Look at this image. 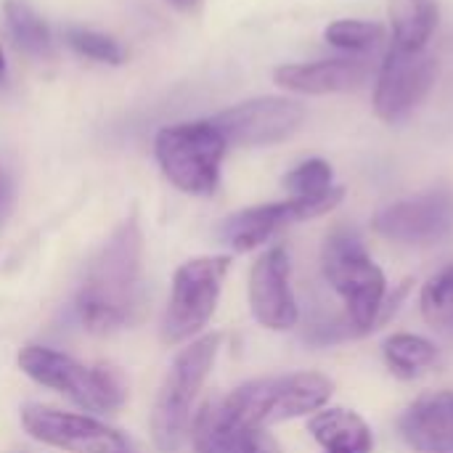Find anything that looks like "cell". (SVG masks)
<instances>
[{
    "instance_id": "30bf717a",
    "label": "cell",
    "mask_w": 453,
    "mask_h": 453,
    "mask_svg": "<svg viewBox=\"0 0 453 453\" xmlns=\"http://www.w3.org/2000/svg\"><path fill=\"white\" fill-rule=\"evenodd\" d=\"M24 433L50 449L64 453H125L127 441L109 425L74 411L29 403L21 409Z\"/></svg>"
},
{
    "instance_id": "ac0fdd59",
    "label": "cell",
    "mask_w": 453,
    "mask_h": 453,
    "mask_svg": "<svg viewBox=\"0 0 453 453\" xmlns=\"http://www.w3.org/2000/svg\"><path fill=\"white\" fill-rule=\"evenodd\" d=\"M393 16V45L406 53L427 50V42L438 24L435 0H390Z\"/></svg>"
},
{
    "instance_id": "7a4b0ae2",
    "label": "cell",
    "mask_w": 453,
    "mask_h": 453,
    "mask_svg": "<svg viewBox=\"0 0 453 453\" xmlns=\"http://www.w3.org/2000/svg\"><path fill=\"white\" fill-rule=\"evenodd\" d=\"M334 382L321 372H292L239 385L226 398L210 401L223 425L236 433L268 430L271 425L311 417L329 406Z\"/></svg>"
},
{
    "instance_id": "5bb4252c",
    "label": "cell",
    "mask_w": 453,
    "mask_h": 453,
    "mask_svg": "<svg viewBox=\"0 0 453 453\" xmlns=\"http://www.w3.org/2000/svg\"><path fill=\"white\" fill-rule=\"evenodd\" d=\"M374 72V61L369 53L342 56V58H324L308 64H287L273 72L276 85L303 93V96H329V93H348L361 88Z\"/></svg>"
},
{
    "instance_id": "603a6c76",
    "label": "cell",
    "mask_w": 453,
    "mask_h": 453,
    "mask_svg": "<svg viewBox=\"0 0 453 453\" xmlns=\"http://www.w3.org/2000/svg\"><path fill=\"white\" fill-rule=\"evenodd\" d=\"M215 453H284L279 441L268 433V430H252L244 433L239 438H234L231 443H226L223 449Z\"/></svg>"
},
{
    "instance_id": "6da1fadb",
    "label": "cell",
    "mask_w": 453,
    "mask_h": 453,
    "mask_svg": "<svg viewBox=\"0 0 453 453\" xmlns=\"http://www.w3.org/2000/svg\"><path fill=\"white\" fill-rule=\"evenodd\" d=\"M143 303V236L125 220L88 263L74 297L80 324L93 334H109L135 321Z\"/></svg>"
},
{
    "instance_id": "9a60e30c",
    "label": "cell",
    "mask_w": 453,
    "mask_h": 453,
    "mask_svg": "<svg viewBox=\"0 0 453 453\" xmlns=\"http://www.w3.org/2000/svg\"><path fill=\"white\" fill-rule=\"evenodd\" d=\"M398 435L417 453H453L451 390H438L417 398L398 417Z\"/></svg>"
},
{
    "instance_id": "cb8c5ba5",
    "label": "cell",
    "mask_w": 453,
    "mask_h": 453,
    "mask_svg": "<svg viewBox=\"0 0 453 453\" xmlns=\"http://www.w3.org/2000/svg\"><path fill=\"white\" fill-rule=\"evenodd\" d=\"M11 204H13V183H11V178L5 175V170L0 167V223L5 220Z\"/></svg>"
},
{
    "instance_id": "484cf974",
    "label": "cell",
    "mask_w": 453,
    "mask_h": 453,
    "mask_svg": "<svg viewBox=\"0 0 453 453\" xmlns=\"http://www.w3.org/2000/svg\"><path fill=\"white\" fill-rule=\"evenodd\" d=\"M3 66H5V61H3V50H0V72H3Z\"/></svg>"
},
{
    "instance_id": "3957f363",
    "label": "cell",
    "mask_w": 453,
    "mask_h": 453,
    "mask_svg": "<svg viewBox=\"0 0 453 453\" xmlns=\"http://www.w3.org/2000/svg\"><path fill=\"white\" fill-rule=\"evenodd\" d=\"M321 273L332 292L342 300L350 332L369 334L382 324L388 276L356 231L334 228L324 239Z\"/></svg>"
},
{
    "instance_id": "52a82bcc",
    "label": "cell",
    "mask_w": 453,
    "mask_h": 453,
    "mask_svg": "<svg viewBox=\"0 0 453 453\" xmlns=\"http://www.w3.org/2000/svg\"><path fill=\"white\" fill-rule=\"evenodd\" d=\"M228 271L231 255H204L178 265L170 300L159 321V337L165 345L175 348L180 342H188L210 324L218 311Z\"/></svg>"
},
{
    "instance_id": "44dd1931",
    "label": "cell",
    "mask_w": 453,
    "mask_h": 453,
    "mask_svg": "<svg viewBox=\"0 0 453 453\" xmlns=\"http://www.w3.org/2000/svg\"><path fill=\"white\" fill-rule=\"evenodd\" d=\"M284 188L292 196H321L334 188V170L326 159H305L284 175Z\"/></svg>"
},
{
    "instance_id": "e0dca14e",
    "label": "cell",
    "mask_w": 453,
    "mask_h": 453,
    "mask_svg": "<svg viewBox=\"0 0 453 453\" xmlns=\"http://www.w3.org/2000/svg\"><path fill=\"white\" fill-rule=\"evenodd\" d=\"M382 358L393 377L409 382V380H417V377L427 374L430 369H435L441 361V350L433 340H427L422 334L395 332V334L385 337Z\"/></svg>"
},
{
    "instance_id": "d6986e66",
    "label": "cell",
    "mask_w": 453,
    "mask_h": 453,
    "mask_svg": "<svg viewBox=\"0 0 453 453\" xmlns=\"http://www.w3.org/2000/svg\"><path fill=\"white\" fill-rule=\"evenodd\" d=\"M3 11H5L8 32L13 35V40L21 50H27L29 56H37V58L50 56V29L27 3L5 0Z\"/></svg>"
},
{
    "instance_id": "8992f818",
    "label": "cell",
    "mask_w": 453,
    "mask_h": 453,
    "mask_svg": "<svg viewBox=\"0 0 453 453\" xmlns=\"http://www.w3.org/2000/svg\"><path fill=\"white\" fill-rule=\"evenodd\" d=\"M226 138L212 119L167 125L154 138V157L165 178L183 194L210 196L220 183Z\"/></svg>"
},
{
    "instance_id": "4316f807",
    "label": "cell",
    "mask_w": 453,
    "mask_h": 453,
    "mask_svg": "<svg viewBox=\"0 0 453 453\" xmlns=\"http://www.w3.org/2000/svg\"><path fill=\"white\" fill-rule=\"evenodd\" d=\"M125 453H130V449H127V451H125Z\"/></svg>"
},
{
    "instance_id": "4fadbf2b",
    "label": "cell",
    "mask_w": 453,
    "mask_h": 453,
    "mask_svg": "<svg viewBox=\"0 0 453 453\" xmlns=\"http://www.w3.org/2000/svg\"><path fill=\"white\" fill-rule=\"evenodd\" d=\"M305 119V106L289 98H252L212 117L228 146H271L287 141Z\"/></svg>"
},
{
    "instance_id": "ffe728a7",
    "label": "cell",
    "mask_w": 453,
    "mask_h": 453,
    "mask_svg": "<svg viewBox=\"0 0 453 453\" xmlns=\"http://www.w3.org/2000/svg\"><path fill=\"white\" fill-rule=\"evenodd\" d=\"M326 42L340 48V50H348V53H369L374 50L382 37H385V29L374 21H361V19H340L334 24L326 27L324 32Z\"/></svg>"
},
{
    "instance_id": "ba28073f",
    "label": "cell",
    "mask_w": 453,
    "mask_h": 453,
    "mask_svg": "<svg viewBox=\"0 0 453 453\" xmlns=\"http://www.w3.org/2000/svg\"><path fill=\"white\" fill-rule=\"evenodd\" d=\"M342 199H345V188L334 186L332 191H326L321 196H289L284 202L247 207V210L228 215L220 223L218 239L226 247H231L234 252H252V250L263 247L265 242H271L287 226L329 215L332 210H337L342 204Z\"/></svg>"
},
{
    "instance_id": "277c9868",
    "label": "cell",
    "mask_w": 453,
    "mask_h": 453,
    "mask_svg": "<svg viewBox=\"0 0 453 453\" xmlns=\"http://www.w3.org/2000/svg\"><path fill=\"white\" fill-rule=\"evenodd\" d=\"M220 345H223L220 332L202 334L191 340V345H186L170 364L157 390L151 419H149L151 441L159 453H175L188 438L194 422V403L207 377L212 374Z\"/></svg>"
},
{
    "instance_id": "8fae6325",
    "label": "cell",
    "mask_w": 453,
    "mask_h": 453,
    "mask_svg": "<svg viewBox=\"0 0 453 453\" xmlns=\"http://www.w3.org/2000/svg\"><path fill=\"white\" fill-rule=\"evenodd\" d=\"M438 74V61L433 53H406L390 48L385 61L380 64L377 90H374V111L382 122H403L430 93Z\"/></svg>"
},
{
    "instance_id": "5b68a950",
    "label": "cell",
    "mask_w": 453,
    "mask_h": 453,
    "mask_svg": "<svg viewBox=\"0 0 453 453\" xmlns=\"http://www.w3.org/2000/svg\"><path fill=\"white\" fill-rule=\"evenodd\" d=\"M16 364L32 382L66 395L85 411L114 414L127 401V385L111 366H85L72 356L42 345H24Z\"/></svg>"
},
{
    "instance_id": "9c48e42d",
    "label": "cell",
    "mask_w": 453,
    "mask_h": 453,
    "mask_svg": "<svg viewBox=\"0 0 453 453\" xmlns=\"http://www.w3.org/2000/svg\"><path fill=\"white\" fill-rule=\"evenodd\" d=\"M372 228L380 236L409 247L446 244L453 236V191L438 186L393 202L374 215Z\"/></svg>"
},
{
    "instance_id": "d4e9b609",
    "label": "cell",
    "mask_w": 453,
    "mask_h": 453,
    "mask_svg": "<svg viewBox=\"0 0 453 453\" xmlns=\"http://www.w3.org/2000/svg\"><path fill=\"white\" fill-rule=\"evenodd\" d=\"M173 8L183 11V13H196L202 8V0H167Z\"/></svg>"
},
{
    "instance_id": "2e32d148",
    "label": "cell",
    "mask_w": 453,
    "mask_h": 453,
    "mask_svg": "<svg viewBox=\"0 0 453 453\" xmlns=\"http://www.w3.org/2000/svg\"><path fill=\"white\" fill-rule=\"evenodd\" d=\"M308 433L321 446V453H372V425L353 409L324 406L308 417Z\"/></svg>"
},
{
    "instance_id": "7c38bea8",
    "label": "cell",
    "mask_w": 453,
    "mask_h": 453,
    "mask_svg": "<svg viewBox=\"0 0 453 453\" xmlns=\"http://www.w3.org/2000/svg\"><path fill=\"white\" fill-rule=\"evenodd\" d=\"M247 300L255 321L268 332H292L300 324V305L292 289V260L287 247H268L252 263Z\"/></svg>"
},
{
    "instance_id": "7402d4cb",
    "label": "cell",
    "mask_w": 453,
    "mask_h": 453,
    "mask_svg": "<svg viewBox=\"0 0 453 453\" xmlns=\"http://www.w3.org/2000/svg\"><path fill=\"white\" fill-rule=\"evenodd\" d=\"M64 37H66V45H69L74 53L85 56V58H90V61L114 64V66L125 61L122 45H119L114 37H109V35H101V32H93V29L69 27V29L64 32Z\"/></svg>"
}]
</instances>
